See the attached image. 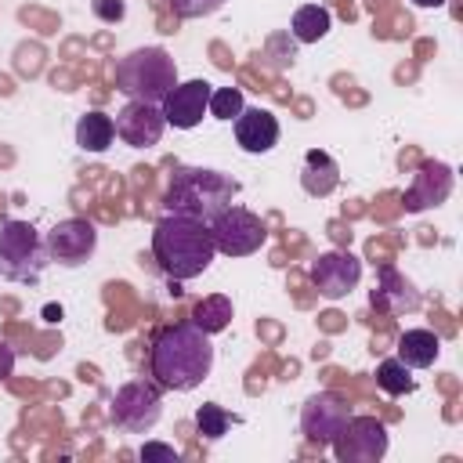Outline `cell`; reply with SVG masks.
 <instances>
[{
    "mask_svg": "<svg viewBox=\"0 0 463 463\" xmlns=\"http://www.w3.org/2000/svg\"><path fill=\"white\" fill-rule=\"evenodd\" d=\"M213 369V344L195 322H177L156 333L148 351V373L166 391H192Z\"/></svg>",
    "mask_w": 463,
    "mask_h": 463,
    "instance_id": "obj_1",
    "label": "cell"
},
{
    "mask_svg": "<svg viewBox=\"0 0 463 463\" xmlns=\"http://www.w3.org/2000/svg\"><path fill=\"white\" fill-rule=\"evenodd\" d=\"M152 257L159 260V268L174 282L199 279L217 257L210 224L192 221V217H177V213H163L156 232H152Z\"/></svg>",
    "mask_w": 463,
    "mask_h": 463,
    "instance_id": "obj_2",
    "label": "cell"
},
{
    "mask_svg": "<svg viewBox=\"0 0 463 463\" xmlns=\"http://www.w3.org/2000/svg\"><path fill=\"white\" fill-rule=\"evenodd\" d=\"M235 195H239V181H232L228 174L210 170V166H177L163 195V213L210 224Z\"/></svg>",
    "mask_w": 463,
    "mask_h": 463,
    "instance_id": "obj_3",
    "label": "cell"
},
{
    "mask_svg": "<svg viewBox=\"0 0 463 463\" xmlns=\"http://www.w3.org/2000/svg\"><path fill=\"white\" fill-rule=\"evenodd\" d=\"M112 80H116L119 94H127L134 101L163 105V98L177 83V65L163 47H137V51H130L116 61Z\"/></svg>",
    "mask_w": 463,
    "mask_h": 463,
    "instance_id": "obj_4",
    "label": "cell"
},
{
    "mask_svg": "<svg viewBox=\"0 0 463 463\" xmlns=\"http://www.w3.org/2000/svg\"><path fill=\"white\" fill-rule=\"evenodd\" d=\"M47 246L29 221H0V279L33 286L47 268Z\"/></svg>",
    "mask_w": 463,
    "mask_h": 463,
    "instance_id": "obj_5",
    "label": "cell"
},
{
    "mask_svg": "<svg viewBox=\"0 0 463 463\" xmlns=\"http://www.w3.org/2000/svg\"><path fill=\"white\" fill-rule=\"evenodd\" d=\"M210 235H213L217 253H224V257H250V253H257V250L264 246L268 228H264V221H260L253 210L228 203V206L210 221Z\"/></svg>",
    "mask_w": 463,
    "mask_h": 463,
    "instance_id": "obj_6",
    "label": "cell"
},
{
    "mask_svg": "<svg viewBox=\"0 0 463 463\" xmlns=\"http://www.w3.org/2000/svg\"><path fill=\"white\" fill-rule=\"evenodd\" d=\"M163 412V398H159V383L152 380H130L116 391L112 398V423L127 434H145L159 423Z\"/></svg>",
    "mask_w": 463,
    "mask_h": 463,
    "instance_id": "obj_7",
    "label": "cell"
},
{
    "mask_svg": "<svg viewBox=\"0 0 463 463\" xmlns=\"http://www.w3.org/2000/svg\"><path fill=\"white\" fill-rule=\"evenodd\" d=\"M333 452L340 463H376L387 452V427L376 416H347L340 434L333 438Z\"/></svg>",
    "mask_w": 463,
    "mask_h": 463,
    "instance_id": "obj_8",
    "label": "cell"
},
{
    "mask_svg": "<svg viewBox=\"0 0 463 463\" xmlns=\"http://www.w3.org/2000/svg\"><path fill=\"white\" fill-rule=\"evenodd\" d=\"M43 246H47V257H51V260H58V264H65V268H76V264H83V260L94 253V246H98V228H94L87 217H65V221H58V224L47 232Z\"/></svg>",
    "mask_w": 463,
    "mask_h": 463,
    "instance_id": "obj_9",
    "label": "cell"
},
{
    "mask_svg": "<svg viewBox=\"0 0 463 463\" xmlns=\"http://www.w3.org/2000/svg\"><path fill=\"white\" fill-rule=\"evenodd\" d=\"M362 279V260L351 250H326L311 264V282L326 300L347 297Z\"/></svg>",
    "mask_w": 463,
    "mask_h": 463,
    "instance_id": "obj_10",
    "label": "cell"
},
{
    "mask_svg": "<svg viewBox=\"0 0 463 463\" xmlns=\"http://www.w3.org/2000/svg\"><path fill=\"white\" fill-rule=\"evenodd\" d=\"M347 416H351V405H347L340 394L318 391V394H311V398L304 402V409H300V430H304L307 441H315V445H333V438L340 434V427L347 423Z\"/></svg>",
    "mask_w": 463,
    "mask_h": 463,
    "instance_id": "obj_11",
    "label": "cell"
},
{
    "mask_svg": "<svg viewBox=\"0 0 463 463\" xmlns=\"http://www.w3.org/2000/svg\"><path fill=\"white\" fill-rule=\"evenodd\" d=\"M116 137L130 148H152L159 145L163 130H166V119H163V109L156 101H127L119 112H116Z\"/></svg>",
    "mask_w": 463,
    "mask_h": 463,
    "instance_id": "obj_12",
    "label": "cell"
},
{
    "mask_svg": "<svg viewBox=\"0 0 463 463\" xmlns=\"http://www.w3.org/2000/svg\"><path fill=\"white\" fill-rule=\"evenodd\" d=\"M210 90H213V83H206V80L174 83L170 94H166L163 105H159V109H163V119H166L170 127H177V130L199 127L203 116H206V105H210Z\"/></svg>",
    "mask_w": 463,
    "mask_h": 463,
    "instance_id": "obj_13",
    "label": "cell"
},
{
    "mask_svg": "<svg viewBox=\"0 0 463 463\" xmlns=\"http://www.w3.org/2000/svg\"><path fill=\"white\" fill-rule=\"evenodd\" d=\"M449 192H452V170H449L445 163H423V166L412 174V184L405 188L402 206H405L409 213H416V210H427V206L445 203Z\"/></svg>",
    "mask_w": 463,
    "mask_h": 463,
    "instance_id": "obj_14",
    "label": "cell"
},
{
    "mask_svg": "<svg viewBox=\"0 0 463 463\" xmlns=\"http://www.w3.org/2000/svg\"><path fill=\"white\" fill-rule=\"evenodd\" d=\"M235 141L242 152L250 156H260V152H271L279 145V119L268 112V109H242L235 116Z\"/></svg>",
    "mask_w": 463,
    "mask_h": 463,
    "instance_id": "obj_15",
    "label": "cell"
},
{
    "mask_svg": "<svg viewBox=\"0 0 463 463\" xmlns=\"http://www.w3.org/2000/svg\"><path fill=\"white\" fill-rule=\"evenodd\" d=\"M369 304L387 311V315H405L420 307V289L394 268H380L376 275V289L369 293Z\"/></svg>",
    "mask_w": 463,
    "mask_h": 463,
    "instance_id": "obj_16",
    "label": "cell"
},
{
    "mask_svg": "<svg viewBox=\"0 0 463 463\" xmlns=\"http://www.w3.org/2000/svg\"><path fill=\"white\" fill-rule=\"evenodd\" d=\"M336 184H340V170H336L333 156L311 148V152L304 156V166H300V188H304L307 195H315V199H326Z\"/></svg>",
    "mask_w": 463,
    "mask_h": 463,
    "instance_id": "obj_17",
    "label": "cell"
},
{
    "mask_svg": "<svg viewBox=\"0 0 463 463\" xmlns=\"http://www.w3.org/2000/svg\"><path fill=\"white\" fill-rule=\"evenodd\" d=\"M438 354H441V336L430 329H405L398 336V358L409 369H427L438 362Z\"/></svg>",
    "mask_w": 463,
    "mask_h": 463,
    "instance_id": "obj_18",
    "label": "cell"
},
{
    "mask_svg": "<svg viewBox=\"0 0 463 463\" xmlns=\"http://www.w3.org/2000/svg\"><path fill=\"white\" fill-rule=\"evenodd\" d=\"M116 141V123H112V116H105V112H83L80 119H76V145L83 148V152H105L109 145Z\"/></svg>",
    "mask_w": 463,
    "mask_h": 463,
    "instance_id": "obj_19",
    "label": "cell"
},
{
    "mask_svg": "<svg viewBox=\"0 0 463 463\" xmlns=\"http://www.w3.org/2000/svg\"><path fill=\"white\" fill-rule=\"evenodd\" d=\"M329 25H333L329 7H322V4H304V7L293 11L289 33H293V40H300V43H318V40L329 33Z\"/></svg>",
    "mask_w": 463,
    "mask_h": 463,
    "instance_id": "obj_20",
    "label": "cell"
},
{
    "mask_svg": "<svg viewBox=\"0 0 463 463\" xmlns=\"http://www.w3.org/2000/svg\"><path fill=\"white\" fill-rule=\"evenodd\" d=\"M192 322L203 329V333H221L228 322H232V300L228 297H221V293H213V297H206V300H199L195 304V311H192Z\"/></svg>",
    "mask_w": 463,
    "mask_h": 463,
    "instance_id": "obj_21",
    "label": "cell"
},
{
    "mask_svg": "<svg viewBox=\"0 0 463 463\" xmlns=\"http://www.w3.org/2000/svg\"><path fill=\"white\" fill-rule=\"evenodd\" d=\"M376 383H380V391H387L394 398L398 394H409L416 387V380H412V373H409V365L402 358H383L376 365Z\"/></svg>",
    "mask_w": 463,
    "mask_h": 463,
    "instance_id": "obj_22",
    "label": "cell"
},
{
    "mask_svg": "<svg viewBox=\"0 0 463 463\" xmlns=\"http://www.w3.org/2000/svg\"><path fill=\"white\" fill-rule=\"evenodd\" d=\"M232 423H235V416H232L228 409H221L217 402H206V405H199V409H195V430H199L206 441L224 438Z\"/></svg>",
    "mask_w": 463,
    "mask_h": 463,
    "instance_id": "obj_23",
    "label": "cell"
},
{
    "mask_svg": "<svg viewBox=\"0 0 463 463\" xmlns=\"http://www.w3.org/2000/svg\"><path fill=\"white\" fill-rule=\"evenodd\" d=\"M242 109H246V101H242V90H239V87H213V90H210L206 112H210L213 119H235Z\"/></svg>",
    "mask_w": 463,
    "mask_h": 463,
    "instance_id": "obj_24",
    "label": "cell"
},
{
    "mask_svg": "<svg viewBox=\"0 0 463 463\" xmlns=\"http://www.w3.org/2000/svg\"><path fill=\"white\" fill-rule=\"evenodd\" d=\"M221 4H224V0H170V7H174L177 18H206V14H213Z\"/></svg>",
    "mask_w": 463,
    "mask_h": 463,
    "instance_id": "obj_25",
    "label": "cell"
},
{
    "mask_svg": "<svg viewBox=\"0 0 463 463\" xmlns=\"http://www.w3.org/2000/svg\"><path fill=\"white\" fill-rule=\"evenodd\" d=\"M90 11H94V18H101V22L116 25V22H123L127 4H123V0H90Z\"/></svg>",
    "mask_w": 463,
    "mask_h": 463,
    "instance_id": "obj_26",
    "label": "cell"
},
{
    "mask_svg": "<svg viewBox=\"0 0 463 463\" xmlns=\"http://www.w3.org/2000/svg\"><path fill=\"white\" fill-rule=\"evenodd\" d=\"M141 459H177V449L174 445H159V441H148L141 449Z\"/></svg>",
    "mask_w": 463,
    "mask_h": 463,
    "instance_id": "obj_27",
    "label": "cell"
},
{
    "mask_svg": "<svg viewBox=\"0 0 463 463\" xmlns=\"http://www.w3.org/2000/svg\"><path fill=\"white\" fill-rule=\"evenodd\" d=\"M14 373V347L7 340H0V380H7Z\"/></svg>",
    "mask_w": 463,
    "mask_h": 463,
    "instance_id": "obj_28",
    "label": "cell"
},
{
    "mask_svg": "<svg viewBox=\"0 0 463 463\" xmlns=\"http://www.w3.org/2000/svg\"><path fill=\"white\" fill-rule=\"evenodd\" d=\"M412 4H416V7H441L445 0H412Z\"/></svg>",
    "mask_w": 463,
    "mask_h": 463,
    "instance_id": "obj_29",
    "label": "cell"
}]
</instances>
